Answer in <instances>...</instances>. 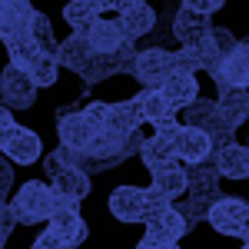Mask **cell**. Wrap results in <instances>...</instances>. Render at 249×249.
<instances>
[{
  "mask_svg": "<svg viewBox=\"0 0 249 249\" xmlns=\"http://www.w3.org/2000/svg\"><path fill=\"white\" fill-rule=\"evenodd\" d=\"M136 3H143V0H113V10L123 14V10H130V7H136Z\"/></svg>",
  "mask_w": 249,
  "mask_h": 249,
  "instance_id": "bcb514c9",
  "label": "cell"
},
{
  "mask_svg": "<svg viewBox=\"0 0 249 249\" xmlns=\"http://www.w3.org/2000/svg\"><path fill=\"white\" fill-rule=\"evenodd\" d=\"M90 57H93V47H90L87 34H70V37L60 43V50H57V63L67 67V70H73V73H80Z\"/></svg>",
  "mask_w": 249,
  "mask_h": 249,
  "instance_id": "603a6c76",
  "label": "cell"
},
{
  "mask_svg": "<svg viewBox=\"0 0 249 249\" xmlns=\"http://www.w3.org/2000/svg\"><path fill=\"white\" fill-rule=\"evenodd\" d=\"M186 173V193L190 196H206V199H219L223 193H219V170H216V163L210 160H203V163H190V166H183Z\"/></svg>",
  "mask_w": 249,
  "mask_h": 249,
  "instance_id": "2e32d148",
  "label": "cell"
},
{
  "mask_svg": "<svg viewBox=\"0 0 249 249\" xmlns=\"http://www.w3.org/2000/svg\"><path fill=\"white\" fill-rule=\"evenodd\" d=\"M50 186L53 193H60L67 203H80V199H87L90 193H93V176L83 170H73V166H67V170H60L53 179H50Z\"/></svg>",
  "mask_w": 249,
  "mask_h": 249,
  "instance_id": "d6986e66",
  "label": "cell"
},
{
  "mask_svg": "<svg viewBox=\"0 0 249 249\" xmlns=\"http://www.w3.org/2000/svg\"><path fill=\"white\" fill-rule=\"evenodd\" d=\"M14 226H17V219H14V210H10V199H0V249L14 236Z\"/></svg>",
  "mask_w": 249,
  "mask_h": 249,
  "instance_id": "e575fe53",
  "label": "cell"
},
{
  "mask_svg": "<svg viewBox=\"0 0 249 249\" xmlns=\"http://www.w3.org/2000/svg\"><path fill=\"white\" fill-rule=\"evenodd\" d=\"M179 7H186V10H193V14L210 17V14H219V10L226 7V0H179Z\"/></svg>",
  "mask_w": 249,
  "mask_h": 249,
  "instance_id": "d590c367",
  "label": "cell"
},
{
  "mask_svg": "<svg viewBox=\"0 0 249 249\" xmlns=\"http://www.w3.org/2000/svg\"><path fill=\"white\" fill-rule=\"evenodd\" d=\"M140 160H143V166L153 173L160 166H170V163H179L176 156H173V140L166 136H150V140H143V150H140Z\"/></svg>",
  "mask_w": 249,
  "mask_h": 249,
  "instance_id": "4316f807",
  "label": "cell"
},
{
  "mask_svg": "<svg viewBox=\"0 0 249 249\" xmlns=\"http://www.w3.org/2000/svg\"><path fill=\"white\" fill-rule=\"evenodd\" d=\"M116 20H120V27H123V37L130 40V43H136V40H146L156 30L160 14H156V7L150 0H143V3H136L130 10H123Z\"/></svg>",
  "mask_w": 249,
  "mask_h": 249,
  "instance_id": "9a60e30c",
  "label": "cell"
},
{
  "mask_svg": "<svg viewBox=\"0 0 249 249\" xmlns=\"http://www.w3.org/2000/svg\"><path fill=\"white\" fill-rule=\"evenodd\" d=\"M163 96L173 103V110H183V107H190L193 100L199 96V83H196V73H170V77L163 80Z\"/></svg>",
  "mask_w": 249,
  "mask_h": 249,
  "instance_id": "ffe728a7",
  "label": "cell"
},
{
  "mask_svg": "<svg viewBox=\"0 0 249 249\" xmlns=\"http://www.w3.org/2000/svg\"><path fill=\"white\" fill-rule=\"evenodd\" d=\"M87 40H90V47H93V53H113L120 50L126 37H123V27H120V20L113 17H96L90 27H87Z\"/></svg>",
  "mask_w": 249,
  "mask_h": 249,
  "instance_id": "ac0fdd59",
  "label": "cell"
},
{
  "mask_svg": "<svg viewBox=\"0 0 249 249\" xmlns=\"http://www.w3.org/2000/svg\"><path fill=\"white\" fill-rule=\"evenodd\" d=\"M146 120H143V110H140V103L133 100H116V103H110V123H107V130H113V133H133V130H140Z\"/></svg>",
  "mask_w": 249,
  "mask_h": 249,
  "instance_id": "7402d4cb",
  "label": "cell"
},
{
  "mask_svg": "<svg viewBox=\"0 0 249 249\" xmlns=\"http://www.w3.org/2000/svg\"><path fill=\"white\" fill-rule=\"evenodd\" d=\"M0 103H3V83H0Z\"/></svg>",
  "mask_w": 249,
  "mask_h": 249,
  "instance_id": "c3c4849f",
  "label": "cell"
},
{
  "mask_svg": "<svg viewBox=\"0 0 249 249\" xmlns=\"http://www.w3.org/2000/svg\"><path fill=\"white\" fill-rule=\"evenodd\" d=\"M143 223H146V236L156 239V243H179V239H186L196 230V226H190V219L176 210V206H170V210L160 213V216H150Z\"/></svg>",
  "mask_w": 249,
  "mask_h": 249,
  "instance_id": "4fadbf2b",
  "label": "cell"
},
{
  "mask_svg": "<svg viewBox=\"0 0 249 249\" xmlns=\"http://www.w3.org/2000/svg\"><path fill=\"white\" fill-rule=\"evenodd\" d=\"M7 3H14V7H23V3H34V0H7Z\"/></svg>",
  "mask_w": 249,
  "mask_h": 249,
  "instance_id": "7dc6e473",
  "label": "cell"
},
{
  "mask_svg": "<svg viewBox=\"0 0 249 249\" xmlns=\"http://www.w3.org/2000/svg\"><path fill=\"white\" fill-rule=\"evenodd\" d=\"M176 73V63H173V50L166 47H146V50H136L133 60V73L130 77L140 83V87H163V80Z\"/></svg>",
  "mask_w": 249,
  "mask_h": 249,
  "instance_id": "277c9868",
  "label": "cell"
},
{
  "mask_svg": "<svg viewBox=\"0 0 249 249\" xmlns=\"http://www.w3.org/2000/svg\"><path fill=\"white\" fill-rule=\"evenodd\" d=\"M40 163H43V173H47V179H53V176L63 170V163H60V156H57V153H43V160H40Z\"/></svg>",
  "mask_w": 249,
  "mask_h": 249,
  "instance_id": "7bdbcfd3",
  "label": "cell"
},
{
  "mask_svg": "<svg viewBox=\"0 0 249 249\" xmlns=\"http://www.w3.org/2000/svg\"><path fill=\"white\" fill-rule=\"evenodd\" d=\"M156 126V136H166V140H176V133H179V120L176 116H166V120H160V123H153Z\"/></svg>",
  "mask_w": 249,
  "mask_h": 249,
  "instance_id": "ab89813d",
  "label": "cell"
},
{
  "mask_svg": "<svg viewBox=\"0 0 249 249\" xmlns=\"http://www.w3.org/2000/svg\"><path fill=\"white\" fill-rule=\"evenodd\" d=\"M133 249H179V243H156V239H150V236H143Z\"/></svg>",
  "mask_w": 249,
  "mask_h": 249,
  "instance_id": "ee69618b",
  "label": "cell"
},
{
  "mask_svg": "<svg viewBox=\"0 0 249 249\" xmlns=\"http://www.w3.org/2000/svg\"><path fill=\"white\" fill-rule=\"evenodd\" d=\"M0 153L7 156L14 166H34V163H40V160H43V140H40L37 130L20 126V123H17V130L10 133L7 146H3Z\"/></svg>",
  "mask_w": 249,
  "mask_h": 249,
  "instance_id": "9c48e42d",
  "label": "cell"
},
{
  "mask_svg": "<svg viewBox=\"0 0 249 249\" xmlns=\"http://www.w3.org/2000/svg\"><path fill=\"white\" fill-rule=\"evenodd\" d=\"M210 40H213V47H216V53H219V57H230L232 50L239 47V37H236L232 30H226V27H213Z\"/></svg>",
  "mask_w": 249,
  "mask_h": 249,
  "instance_id": "d6a6232c",
  "label": "cell"
},
{
  "mask_svg": "<svg viewBox=\"0 0 249 249\" xmlns=\"http://www.w3.org/2000/svg\"><path fill=\"white\" fill-rule=\"evenodd\" d=\"M3 50H7V63H14V67H20V70H27V67L40 57V47L34 43V37H30L27 27L14 30L10 37L3 40Z\"/></svg>",
  "mask_w": 249,
  "mask_h": 249,
  "instance_id": "44dd1931",
  "label": "cell"
},
{
  "mask_svg": "<svg viewBox=\"0 0 249 249\" xmlns=\"http://www.w3.org/2000/svg\"><path fill=\"white\" fill-rule=\"evenodd\" d=\"M47 232H53L67 249H73V246H80V243H87L90 226H87V219L80 216L77 206H63V210H57L47 219Z\"/></svg>",
  "mask_w": 249,
  "mask_h": 249,
  "instance_id": "30bf717a",
  "label": "cell"
},
{
  "mask_svg": "<svg viewBox=\"0 0 249 249\" xmlns=\"http://www.w3.org/2000/svg\"><path fill=\"white\" fill-rule=\"evenodd\" d=\"M143 203H146V206H143V219L160 216V213H166L173 206V199H170V196H163L156 186H146V190H143Z\"/></svg>",
  "mask_w": 249,
  "mask_h": 249,
  "instance_id": "4dcf8cb0",
  "label": "cell"
},
{
  "mask_svg": "<svg viewBox=\"0 0 249 249\" xmlns=\"http://www.w3.org/2000/svg\"><path fill=\"white\" fill-rule=\"evenodd\" d=\"M173 156H176L183 166L210 160V156H213L210 133L199 130V126H179V133H176V140H173Z\"/></svg>",
  "mask_w": 249,
  "mask_h": 249,
  "instance_id": "8fae6325",
  "label": "cell"
},
{
  "mask_svg": "<svg viewBox=\"0 0 249 249\" xmlns=\"http://www.w3.org/2000/svg\"><path fill=\"white\" fill-rule=\"evenodd\" d=\"M183 126H199V130H226V126H219V116H216V100H203V96H196L190 107H183Z\"/></svg>",
  "mask_w": 249,
  "mask_h": 249,
  "instance_id": "cb8c5ba5",
  "label": "cell"
},
{
  "mask_svg": "<svg viewBox=\"0 0 249 249\" xmlns=\"http://www.w3.org/2000/svg\"><path fill=\"white\" fill-rule=\"evenodd\" d=\"M14 30H20L17 14H14V7H10L7 0H0V40H7Z\"/></svg>",
  "mask_w": 249,
  "mask_h": 249,
  "instance_id": "8d00e7d4",
  "label": "cell"
},
{
  "mask_svg": "<svg viewBox=\"0 0 249 249\" xmlns=\"http://www.w3.org/2000/svg\"><path fill=\"white\" fill-rule=\"evenodd\" d=\"M63 206H77V203H67L60 193H53L50 183H43V179H27L23 186L14 190L10 196V210H14V219H17V226H37L43 219H50L57 210Z\"/></svg>",
  "mask_w": 249,
  "mask_h": 249,
  "instance_id": "6da1fadb",
  "label": "cell"
},
{
  "mask_svg": "<svg viewBox=\"0 0 249 249\" xmlns=\"http://www.w3.org/2000/svg\"><path fill=\"white\" fill-rule=\"evenodd\" d=\"M93 126H90V120L83 116L80 107H63L57 110V140L63 146H70V150H87L90 146V140H93Z\"/></svg>",
  "mask_w": 249,
  "mask_h": 249,
  "instance_id": "52a82bcc",
  "label": "cell"
},
{
  "mask_svg": "<svg viewBox=\"0 0 249 249\" xmlns=\"http://www.w3.org/2000/svg\"><path fill=\"white\" fill-rule=\"evenodd\" d=\"M87 3L96 10V17H107V14L113 10V0H87Z\"/></svg>",
  "mask_w": 249,
  "mask_h": 249,
  "instance_id": "f6af8a7d",
  "label": "cell"
},
{
  "mask_svg": "<svg viewBox=\"0 0 249 249\" xmlns=\"http://www.w3.org/2000/svg\"><path fill=\"white\" fill-rule=\"evenodd\" d=\"M210 140H213V153H216V150H223V146L236 143V130H213Z\"/></svg>",
  "mask_w": 249,
  "mask_h": 249,
  "instance_id": "60d3db41",
  "label": "cell"
},
{
  "mask_svg": "<svg viewBox=\"0 0 249 249\" xmlns=\"http://www.w3.org/2000/svg\"><path fill=\"white\" fill-rule=\"evenodd\" d=\"M206 223L219 236L243 239V230L249 226V199H243V196H219V199H213Z\"/></svg>",
  "mask_w": 249,
  "mask_h": 249,
  "instance_id": "3957f363",
  "label": "cell"
},
{
  "mask_svg": "<svg viewBox=\"0 0 249 249\" xmlns=\"http://www.w3.org/2000/svg\"><path fill=\"white\" fill-rule=\"evenodd\" d=\"M27 73L37 83V90H50V87H57V80H60V63H57L53 53H40V57L27 67Z\"/></svg>",
  "mask_w": 249,
  "mask_h": 249,
  "instance_id": "f1b7e54d",
  "label": "cell"
},
{
  "mask_svg": "<svg viewBox=\"0 0 249 249\" xmlns=\"http://www.w3.org/2000/svg\"><path fill=\"white\" fill-rule=\"evenodd\" d=\"M213 163H216V170L223 179H249V146L246 143H230V146H223V150H216L213 153Z\"/></svg>",
  "mask_w": 249,
  "mask_h": 249,
  "instance_id": "e0dca14e",
  "label": "cell"
},
{
  "mask_svg": "<svg viewBox=\"0 0 249 249\" xmlns=\"http://www.w3.org/2000/svg\"><path fill=\"white\" fill-rule=\"evenodd\" d=\"M216 116H219V126L239 130L249 120V90H243V87H223L219 96H216Z\"/></svg>",
  "mask_w": 249,
  "mask_h": 249,
  "instance_id": "7c38bea8",
  "label": "cell"
},
{
  "mask_svg": "<svg viewBox=\"0 0 249 249\" xmlns=\"http://www.w3.org/2000/svg\"><path fill=\"white\" fill-rule=\"evenodd\" d=\"M213 83H216V90H223V87H243L249 90V40H239V47L232 50L230 57L219 60V67L210 73Z\"/></svg>",
  "mask_w": 249,
  "mask_h": 249,
  "instance_id": "ba28073f",
  "label": "cell"
},
{
  "mask_svg": "<svg viewBox=\"0 0 249 249\" xmlns=\"http://www.w3.org/2000/svg\"><path fill=\"white\" fill-rule=\"evenodd\" d=\"M150 186H156L163 196H170L173 203H176L179 196H186V173H183V163H170V166L153 170V183H150Z\"/></svg>",
  "mask_w": 249,
  "mask_h": 249,
  "instance_id": "484cf974",
  "label": "cell"
},
{
  "mask_svg": "<svg viewBox=\"0 0 249 249\" xmlns=\"http://www.w3.org/2000/svg\"><path fill=\"white\" fill-rule=\"evenodd\" d=\"M143 186H133V183H120L110 190L107 196V210L116 223L123 226H133V223H143Z\"/></svg>",
  "mask_w": 249,
  "mask_h": 249,
  "instance_id": "8992f818",
  "label": "cell"
},
{
  "mask_svg": "<svg viewBox=\"0 0 249 249\" xmlns=\"http://www.w3.org/2000/svg\"><path fill=\"white\" fill-rule=\"evenodd\" d=\"M136 103H140L146 123H160V120H166V116H176L173 103L163 96V90H156V87H143V90L136 93Z\"/></svg>",
  "mask_w": 249,
  "mask_h": 249,
  "instance_id": "d4e9b609",
  "label": "cell"
},
{
  "mask_svg": "<svg viewBox=\"0 0 249 249\" xmlns=\"http://www.w3.org/2000/svg\"><path fill=\"white\" fill-rule=\"evenodd\" d=\"M0 83H3V107H10V110H34L37 107L40 90L27 70L7 63V67H0Z\"/></svg>",
  "mask_w": 249,
  "mask_h": 249,
  "instance_id": "5b68a950",
  "label": "cell"
},
{
  "mask_svg": "<svg viewBox=\"0 0 249 249\" xmlns=\"http://www.w3.org/2000/svg\"><path fill=\"white\" fill-rule=\"evenodd\" d=\"M83 116L90 120V126L100 133V130H107V123H110V103H107V100H90V103L83 107Z\"/></svg>",
  "mask_w": 249,
  "mask_h": 249,
  "instance_id": "1f68e13d",
  "label": "cell"
},
{
  "mask_svg": "<svg viewBox=\"0 0 249 249\" xmlns=\"http://www.w3.org/2000/svg\"><path fill=\"white\" fill-rule=\"evenodd\" d=\"M14 193V163L0 153V199H7Z\"/></svg>",
  "mask_w": 249,
  "mask_h": 249,
  "instance_id": "74e56055",
  "label": "cell"
},
{
  "mask_svg": "<svg viewBox=\"0 0 249 249\" xmlns=\"http://www.w3.org/2000/svg\"><path fill=\"white\" fill-rule=\"evenodd\" d=\"M239 249H249V243H243V246H239Z\"/></svg>",
  "mask_w": 249,
  "mask_h": 249,
  "instance_id": "681fc988",
  "label": "cell"
},
{
  "mask_svg": "<svg viewBox=\"0 0 249 249\" xmlns=\"http://www.w3.org/2000/svg\"><path fill=\"white\" fill-rule=\"evenodd\" d=\"M210 17H203V14H193L186 7H179L170 20V34L173 40L179 43V47H196V43H203V40L210 37Z\"/></svg>",
  "mask_w": 249,
  "mask_h": 249,
  "instance_id": "5bb4252c",
  "label": "cell"
},
{
  "mask_svg": "<svg viewBox=\"0 0 249 249\" xmlns=\"http://www.w3.org/2000/svg\"><path fill=\"white\" fill-rule=\"evenodd\" d=\"M63 20H67L70 34H87V27L96 20V10L87 0H70V3H63Z\"/></svg>",
  "mask_w": 249,
  "mask_h": 249,
  "instance_id": "f546056e",
  "label": "cell"
},
{
  "mask_svg": "<svg viewBox=\"0 0 249 249\" xmlns=\"http://www.w3.org/2000/svg\"><path fill=\"white\" fill-rule=\"evenodd\" d=\"M27 30H30L34 43L40 47V53H53V57H57L60 40H57V34H53V20L47 17L43 10H34V17H30V23H27Z\"/></svg>",
  "mask_w": 249,
  "mask_h": 249,
  "instance_id": "83f0119b",
  "label": "cell"
},
{
  "mask_svg": "<svg viewBox=\"0 0 249 249\" xmlns=\"http://www.w3.org/2000/svg\"><path fill=\"white\" fill-rule=\"evenodd\" d=\"M210 206H213V199H206V196H190L186 199V210H179V213L190 219V226H196V223H206Z\"/></svg>",
  "mask_w": 249,
  "mask_h": 249,
  "instance_id": "836d02e7",
  "label": "cell"
},
{
  "mask_svg": "<svg viewBox=\"0 0 249 249\" xmlns=\"http://www.w3.org/2000/svg\"><path fill=\"white\" fill-rule=\"evenodd\" d=\"M14 130H17V120H14V110L0 103V150L7 146V140H10V133H14Z\"/></svg>",
  "mask_w": 249,
  "mask_h": 249,
  "instance_id": "f35d334b",
  "label": "cell"
},
{
  "mask_svg": "<svg viewBox=\"0 0 249 249\" xmlns=\"http://www.w3.org/2000/svg\"><path fill=\"white\" fill-rule=\"evenodd\" d=\"M133 60H136V47L126 40V43H123L120 50H113V53H93L77 77H80V83L96 87V83H103V80H110V77L133 73Z\"/></svg>",
  "mask_w": 249,
  "mask_h": 249,
  "instance_id": "7a4b0ae2",
  "label": "cell"
},
{
  "mask_svg": "<svg viewBox=\"0 0 249 249\" xmlns=\"http://www.w3.org/2000/svg\"><path fill=\"white\" fill-rule=\"evenodd\" d=\"M30 249H67V246L60 243V239L53 236V232H40L37 239L30 243Z\"/></svg>",
  "mask_w": 249,
  "mask_h": 249,
  "instance_id": "b9f144b4",
  "label": "cell"
}]
</instances>
